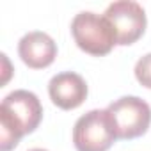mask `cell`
<instances>
[{
  "label": "cell",
  "mask_w": 151,
  "mask_h": 151,
  "mask_svg": "<svg viewBox=\"0 0 151 151\" xmlns=\"http://www.w3.org/2000/svg\"><path fill=\"white\" fill-rule=\"evenodd\" d=\"M43 119L39 98L25 89L9 93L0 105V151H11L20 139L32 133Z\"/></svg>",
  "instance_id": "6da1fadb"
},
{
  "label": "cell",
  "mask_w": 151,
  "mask_h": 151,
  "mask_svg": "<svg viewBox=\"0 0 151 151\" xmlns=\"http://www.w3.org/2000/svg\"><path fill=\"white\" fill-rule=\"evenodd\" d=\"M71 34L80 50L91 55H107L116 41V32L109 20L101 14L91 13V11H82L71 22Z\"/></svg>",
  "instance_id": "7a4b0ae2"
},
{
  "label": "cell",
  "mask_w": 151,
  "mask_h": 151,
  "mask_svg": "<svg viewBox=\"0 0 151 151\" xmlns=\"http://www.w3.org/2000/svg\"><path fill=\"white\" fill-rule=\"evenodd\" d=\"M117 140L110 116L105 110H89L73 128V144L77 151H107Z\"/></svg>",
  "instance_id": "3957f363"
},
{
  "label": "cell",
  "mask_w": 151,
  "mask_h": 151,
  "mask_svg": "<svg viewBox=\"0 0 151 151\" xmlns=\"http://www.w3.org/2000/svg\"><path fill=\"white\" fill-rule=\"evenodd\" d=\"M117 139H135L151 124V107L137 96H123L107 107Z\"/></svg>",
  "instance_id": "277c9868"
},
{
  "label": "cell",
  "mask_w": 151,
  "mask_h": 151,
  "mask_svg": "<svg viewBox=\"0 0 151 151\" xmlns=\"http://www.w3.org/2000/svg\"><path fill=\"white\" fill-rule=\"evenodd\" d=\"M103 16L116 32V41L121 46L133 45L146 30V13L142 6L133 0H119L110 4Z\"/></svg>",
  "instance_id": "5b68a950"
},
{
  "label": "cell",
  "mask_w": 151,
  "mask_h": 151,
  "mask_svg": "<svg viewBox=\"0 0 151 151\" xmlns=\"http://www.w3.org/2000/svg\"><path fill=\"white\" fill-rule=\"evenodd\" d=\"M87 84L75 71H62L50 80L48 94L50 100L62 110H73L80 107L87 98Z\"/></svg>",
  "instance_id": "8992f818"
},
{
  "label": "cell",
  "mask_w": 151,
  "mask_h": 151,
  "mask_svg": "<svg viewBox=\"0 0 151 151\" xmlns=\"http://www.w3.org/2000/svg\"><path fill=\"white\" fill-rule=\"evenodd\" d=\"M18 53L22 60L32 69H43L50 66L57 57L55 41L41 30L25 34L18 43Z\"/></svg>",
  "instance_id": "52a82bcc"
},
{
  "label": "cell",
  "mask_w": 151,
  "mask_h": 151,
  "mask_svg": "<svg viewBox=\"0 0 151 151\" xmlns=\"http://www.w3.org/2000/svg\"><path fill=\"white\" fill-rule=\"evenodd\" d=\"M135 78L140 86L151 89V53L140 57L135 64Z\"/></svg>",
  "instance_id": "ba28073f"
},
{
  "label": "cell",
  "mask_w": 151,
  "mask_h": 151,
  "mask_svg": "<svg viewBox=\"0 0 151 151\" xmlns=\"http://www.w3.org/2000/svg\"><path fill=\"white\" fill-rule=\"evenodd\" d=\"M29 151H48V149H41V147H34V149H29Z\"/></svg>",
  "instance_id": "9c48e42d"
}]
</instances>
